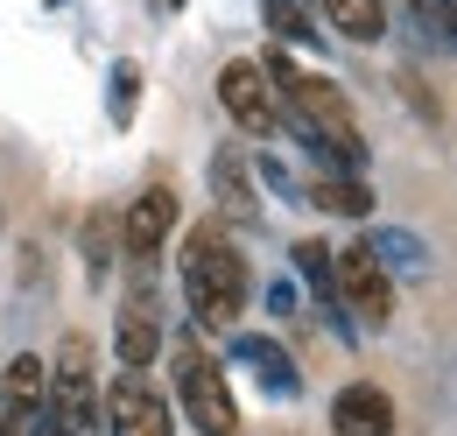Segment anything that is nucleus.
I'll return each mask as SVG.
<instances>
[{"instance_id": "nucleus-14", "label": "nucleus", "mask_w": 457, "mask_h": 436, "mask_svg": "<svg viewBox=\"0 0 457 436\" xmlns=\"http://www.w3.org/2000/svg\"><path fill=\"white\" fill-rule=\"evenodd\" d=\"M295 274L317 289L324 317H331L338 331H352V317H345V303H338V274H331V247H324V239H295Z\"/></svg>"}, {"instance_id": "nucleus-1", "label": "nucleus", "mask_w": 457, "mask_h": 436, "mask_svg": "<svg viewBox=\"0 0 457 436\" xmlns=\"http://www.w3.org/2000/svg\"><path fill=\"white\" fill-rule=\"evenodd\" d=\"M261 71L275 78V99H282V134H295L303 148H324V155H338L345 169H366V134H359V113L352 99L338 92V78H324V71H310V63H295L288 43L261 56Z\"/></svg>"}, {"instance_id": "nucleus-7", "label": "nucleus", "mask_w": 457, "mask_h": 436, "mask_svg": "<svg viewBox=\"0 0 457 436\" xmlns=\"http://www.w3.org/2000/svg\"><path fill=\"white\" fill-rule=\"evenodd\" d=\"M219 106H226L232 127H239V134H253V141L282 134V99H275V78H268L253 56H232L226 71H219Z\"/></svg>"}, {"instance_id": "nucleus-16", "label": "nucleus", "mask_w": 457, "mask_h": 436, "mask_svg": "<svg viewBox=\"0 0 457 436\" xmlns=\"http://www.w3.org/2000/svg\"><path fill=\"white\" fill-rule=\"evenodd\" d=\"M78 254H85V274H92V281H106V268H113V254H120V218L106 212V205H92Z\"/></svg>"}, {"instance_id": "nucleus-3", "label": "nucleus", "mask_w": 457, "mask_h": 436, "mask_svg": "<svg viewBox=\"0 0 457 436\" xmlns=\"http://www.w3.org/2000/svg\"><path fill=\"white\" fill-rule=\"evenodd\" d=\"M43 415L71 436H99L106 430V381H99V359H92V338H63L57 359L43 366Z\"/></svg>"}, {"instance_id": "nucleus-9", "label": "nucleus", "mask_w": 457, "mask_h": 436, "mask_svg": "<svg viewBox=\"0 0 457 436\" xmlns=\"http://www.w3.org/2000/svg\"><path fill=\"white\" fill-rule=\"evenodd\" d=\"M162 352V310H155V274L134 268L120 289V317H113V359L120 366H148Z\"/></svg>"}, {"instance_id": "nucleus-15", "label": "nucleus", "mask_w": 457, "mask_h": 436, "mask_svg": "<svg viewBox=\"0 0 457 436\" xmlns=\"http://www.w3.org/2000/svg\"><path fill=\"white\" fill-rule=\"evenodd\" d=\"M317 14H331L345 43H380L387 36V0H317Z\"/></svg>"}, {"instance_id": "nucleus-11", "label": "nucleus", "mask_w": 457, "mask_h": 436, "mask_svg": "<svg viewBox=\"0 0 457 436\" xmlns=\"http://www.w3.org/2000/svg\"><path fill=\"white\" fill-rule=\"evenodd\" d=\"M331 436H401L395 394L373 387V381H345L331 394Z\"/></svg>"}, {"instance_id": "nucleus-8", "label": "nucleus", "mask_w": 457, "mask_h": 436, "mask_svg": "<svg viewBox=\"0 0 457 436\" xmlns=\"http://www.w3.org/2000/svg\"><path fill=\"white\" fill-rule=\"evenodd\" d=\"M170 239H176V190L170 183H141L134 205L120 212V254H127V268L155 274V261H162Z\"/></svg>"}, {"instance_id": "nucleus-6", "label": "nucleus", "mask_w": 457, "mask_h": 436, "mask_svg": "<svg viewBox=\"0 0 457 436\" xmlns=\"http://www.w3.org/2000/svg\"><path fill=\"white\" fill-rule=\"evenodd\" d=\"M106 436H176L170 394L148 381V366H120L106 381Z\"/></svg>"}, {"instance_id": "nucleus-13", "label": "nucleus", "mask_w": 457, "mask_h": 436, "mask_svg": "<svg viewBox=\"0 0 457 436\" xmlns=\"http://www.w3.org/2000/svg\"><path fill=\"white\" fill-rule=\"evenodd\" d=\"M232 359L261 381V394H275V401H288V394L303 387V373L288 366V352L275 345V338H232Z\"/></svg>"}, {"instance_id": "nucleus-21", "label": "nucleus", "mask_w": 457, "mask_h": 436, "mask_svg": "<svg viewBox=\"0 0 457 436\" xmlns=\"http://www.w3.org/2000/svg\"><path fill=\"white\" fill-rule=\"evenodd\" d=\"M0 232H7V205H0Z\"/></svg>"}, {"instance_id": "nucleus-4", "label": "nucleus", "mask_w": 457, "mask_h": 436, "mask_svg": "<svg viewBox=\"0 0 457 436\" xmlns=\"http://www.w3.org/2000/svg\"><path fill=\"white\" fill-rule=\"evenodd\" d=\"M176 408L190 415L197 436H239V401H232V381H226V359L204 352V331L176 338Z\"/></svg>"}, {"instance_id": "nucleus-2", "label": "nucleus", "mask_w": 457, "mask_h": 436, "mask_svg": "<svg viewBox=\"0 0 457 436\" xmlns=\"http://www.w3.org/2000/svg\"><path fill=\"white\" fill-rule=\"evenodd\" d=\"M176 281H183L197 331H232L239 310L253 303V268H246L232 225H219V218H197L190 232H176Z\"/></svg>"}, {"instance_id": "nucleus-12", "label": "nucleus", "mask_w": 457, "mask_h": 436, "mask_svg": "<svg viewBox=\"0 0 457 436\" xmlns=\"http://www.w3.org/2000/svg\"><path fill=\"white\" fill-rule=\"evenodd\" d=\"M212 197H219V225H261V190H253V163L239 148L212 155Z\"/></svg>"}, {"instance_id": "nucleus-20", "label": "nucleus", "mask_w": 457, "mask_h": 436, "mask_svg": "<svg viewBox=\"0 0 457 436\" xmlns=\"http://www.w3.org/2000/svg\"><path fill=\"white\" fill-rule=\"evenodd\" d=\"M36 436H71V430H57V423H50V415H43V423H36Z\"/></svg>"}, {"instance_id": "nucleus-10", "label": "nucleus", "mask_w": 457, "mask_h": 436, "mask_svg": "<svg viewBox=\"0 0 457 436\" xmlns=\"http://www.w3.org/2000/svg\"><path fill=\"white\" fill-rule=\"evenodd\" d=\"M310 155V205L331 218H366L373 212V183H366V169H345L338 155H324V148H303Z\"/></svg>"}, {"instance_id": "nucleus-22", "label": "nucleus", "mask_w": 457, "mask_h": 436, "mask_svg": "<svg viewBox=\"0 0 457 436\" xmlns=\"http://www.w3.org/2000/svg\"><path fill=\"white\" fill-rule=\"evenodd\" d=\"M170 7H183V0H170Z\"/></svg>"}, {"instance_id": "nucleus-5", "label": "nucleus", "mask_w": 457, "mask_h": 436, "mask_svg": "<svg viewBox=\"0 0 457 436\" xmlns=\"http://www.w3.org/2000/svg\"><path fill=\"white\" fill-rule=\"evenodd\" d=\"M331 274H338V303L352 331H387L395 324V268L366 247V239H345L331 254Z\"/></svg>"}, {"instance_id": "nucleus-18", "label": "nucleus", "mask_w": 457, "mask_h": 436, "mask_svg": "<svg viewBox=\"0 0 457 436\" xmlns=\"http://www.w3.org/2000/svg\"><path fill=\"white\" fill-rule=\"evenodd\" d=\"M366 247H373L387 268H408V274L429 268V261H422V247H415V232H401V225H380V232H366Z\"/></svg>"}, {"instance_id": "nucleus-17", "label": "nucleus", "mask_w": 457, "mask_h": 436, "mask_svg": "<svg viewBox=\"0 0 457 436\" xmlns=\"http://www.w3.org/2000/svg\"><path fill=\"white\" fill-rule=\"evenodd\" d=\"M415 7V36L457 56V0H408Z\"/></svg>"}, {"instance_id": "nucleus-19", "label": "nucleus", "mask_w": 457, "mask_h": 436, "mask_svg": "<svg viewBox=\"0 0 457 436\" xmlns=\"http://www.w3.org/2000/svg\"><path fill=\"white\" fill-rule=\"evenodd\" d=\"M134 92H141V63L120 56V63H113V120H120V127L134 120Z\"/></svg>"}]
</instances>
